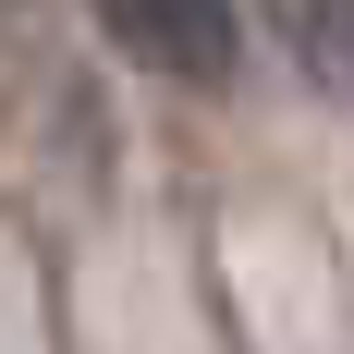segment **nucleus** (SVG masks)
<instances>
[{
    "mask_svg": "<svg viewBox=\"0 0 354 354\" xmlns=\"http://www.w3.org/2000/svg\"><path fill=\"white\" fill-rule=\"evenodd\" d=\"M122 62L171 73V86H232L245 73V0H86Z\"/></svg>",
    "mask_w": 354,
    "mask_h": 354,
    "instance_id": "1",
    "label": "nucleus"
},
{
    "mask_svg": "<svg viewBox=\"0 0 354 354\" xmlns=\"http://www.w3.org/2000/svg\"><path fill=\"white\" fill-rule=\"evenodd\" d=\"M281 49L318 98H354V0H281Z\"/></svg>",
    "mask_w": 354,
    "mask_h": 354,
    "instance_id": "2",
    "label": "nucleus"
},
{
    "mask_svg": "<svg viewBox=\"0 0 354 354\" xmlns=\"http://www.w3.org/2000/svg\"><path fill=\"white\" fill-rule=\"evenodd\" d=\"M0 12H12V0H0Z\"/></svg>",
    "mask_w": 354,
    "mask_h": 354,
    "instance_id": "3",
    "label": "nucleus"
}]
</instances>
